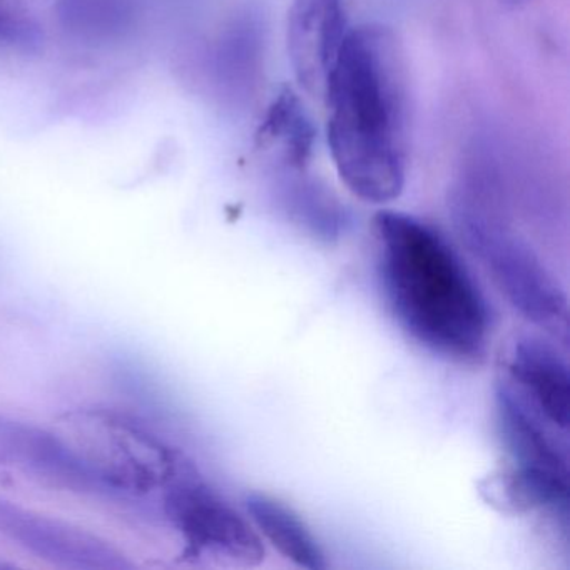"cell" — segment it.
Here are the masks:
<instances>
[{
    "label": "cell",
    "mask_w": 570,
    "mask_h": 570,
    "mask_svg": "<svg viewBox=\"0 0 570 570\" xmlns=\"http://www.w3.org/2000/svg\"><path fill=\"white\" fill-rule=\"evenodd\" d=\"M323 99L340 179L363 202H395L409 166V85L396 36L379 24L352 29Z\"/></svg>",
    "instance_id": "6da1fadb"
},
{
    "label": "cell",
    "mask_w": 570,
    "mask_h": 570,
    "mask_svg": "<svg viewBox=\"0 0 570 570\" xmlns=\"http://www.w3.org/2000/svg\"><path fill=\"white\" fill-rule=\"evenodd\" d=\"M379 273L399 325L439 355L476 358L489 335V309L472 276L439 232L415 216H375Z\"/></svg>",
    "instance_id": "7a4b0ae2"
},
{
    "label": "cell",
    "mask_w": 570,
    "mask_h": 570,
    "mask_svg": "<svg viewBox=\"0 0 570 570\" xmlns=\"http://www.w3.org/2000/svg\"><path fill=\"white\" fill-rule=\"evenodd\" d=\"M61 429L106 492L148 495L169 485L186 462L145 423L116 410H75L62 416Z\"/></svg>",
    "instance_id": "3957f363"
},
{
    "label": "cell",
    "mask_w": 570,
    "mask_h": 570,
    "mask_svg": "<svg viewBox=\"0 0 570 570\" xmlns=\"http://www.w3.org/2000/svg\"><path fill=\"white\" fill-rule=\"evenodd\" d=\"M453 209L463 243L510 305L537 325H566V293L530 243L473 195L460 196Z\"/></svg>",
    "instance_id": "277c9868"
},
{
    "label": "cell",
    "mask_w": 570,
    "mask_h": 570,
    "mask_svg": "<svg viewBox=\"0 0 570 570\" xmlns=\"http://www.w3.org/2000/svg\"><path fill=\"white\" fill-rule=\"evenodd\" d=\"M163 490L166 517L181 535L186 556L228 567H255L265 559V547L252 523L188 459Z\"/></svg>",
    "instance_id": "5b68a950"
},
{
    "label": "cell",
    "mask_w": 570,
    "mask_h": 570,
    "mask_svg": "<svg viewBox=\"0 0 570 570\" xmlns=\"http://www.w3.org/2000/svg\"><path fill=\"white\" fill-rule=\"evenodd\" d=\"M0 533L39 559L76 570H131L135 563L108 540L65 520L0 499Z\"/></svg>",
    "instance_id": "8992f818"
},
{
    "label": "cell",
    "mask_w": 570,
    "mask_h": 570,
    "mask_svg": "<svg viewBox=\"0 0 570 570\" xmlns=\"http://www.w3.org/2000/svg\"><path fill=\"white\" fill-rule=\"evenodd\" d=\"M495 402L503 442L517 472L569 492L567 432L540 415L507 380L497 386Z\"/></svg>",
    "instance_id": "52a82bcc"
},
{
    "label": "cell",
    "mask_w": 570,
    "mask_h": 570,
    "mask_svg": "<svg viewBox=\"0 0 570 570\" xmlns=\"http://www.w3.org/2000/svg\"><path fill=\"white\" fill-rule=\"evenodd\" d=\"M345 0H293L286 46L296 81L322 98L348 36Z\"/></svg>",
    "instance_id": "ba28073f"
},
{
    "label": "cell",
    "mask_w": 570,
    "mask_h": 570,
    "mask_svg": "<svg viewBox=\"0 0 570 570\" xmlns=\"http://www.w3.org/2000/svg\"><path fill=\"white\" fill-rule=\"evenodd\" d=\"M0 465L55 489L106 492L65 436L6 415H0Z\"/></svg>",
    "instance_id": "9c48e42d"
},
{
    "label": "cell",
    "mask_w": 570,
    "mask_h": 570,
    "mask_svg": "<svg viewBox=\"0 0 570 570\" xmlns=\"http://www.w3.org/2000/svg\"><path fill=\"white\" fill-rule=\"evenodd\" d=\"M507 382L557 429L567 432L570 413L569 366L556 346L537 336L513 345Z\"/></svg>",
    "instance_id": "30bf717a"
},
{
    "label": "cell",
    "mask_w": 570,
    "mask_h": 570,
    "mask_svg": "<svg viewBox=\"0 0 570 570\" xmlns=\"http://www.w3.org/2000/svg\"><path fill=\"white\" fill-rule=\"evenodd\" d=\"M245 505L256 529L282 556L303 569H326L315 537L289 507L265 493H249Z\"/></svg>",
    "instance_id": "8fae6325"
},
{
    "label": "cell",
    "mask_w": 570,
    "mask_h": 570,
    "mask_svg": "<svg viewBox=\"0 0 570 570\" xmlns=\"http://www.w3.org/2000/svg\"><path fill=\"white\" fill-rule=\"evenodd\" d=\"M256 139L259 148L278 156L293 168H303L308 163L315 128L305 106L292 89H285L269 106Z\"/></svg>",
    "instance_id": "7c38bea8"
},
{
    "label": "cell",
    "mask_w": 570,
    "mask_h": 570,
    "mask_svg": "<svg viewBox=\"0 0 570 570\" xmlns=\"http://www.w3.org/2000/svg\"><path fill=\"white\" fill-rule=\"evenodd\" d=\"M138 0H56V12L65 31L86 42L121 38L136 19Z\"/></svg>",
    "instance_id": "4fadbf2b"
},
{
    "label": "cell",
    "mask_w": 570,
    "mask_h": 570,
    "mask_svg": "<svg viewBox=\"0 0 570 570\" xmlns=\"http://www.w3.org/2000/svg\"><path fill=\"white\" fill-rule=\"evenodd\" d=\"M41 41V28L21 0H0V42L22 51H36Z\"/></svg>",
    "instance_id": "5bb4252c"
},
{
    "label": "cell",
    "mask_w": 570,
    "mask_h": 570,
    "mask_svg": "<svg viewBox=\"0 0 570 570\" xmlns=\"http://www.w3.org/2000/svg\"><path fill=\"white\" fill-rule=\"evenodd\" d=\"M502 2L509 8H519V6L525 4L527 0H502Z\"/></svg>",
    "instance_id": "9a60e30c"
},
{
    "label": "cell",
    "mask_w": 570,
    "mask_h": 570,
    "mask_svg": "<svg viewBox=\"0 0 570 570\" xmlns=\"http://www.w3.org/2000/svg\"><path fill=\"white\" fill-rule=\"evenodd\" d=\"M0 567H4V563H0Z\"/></svg>",
    "instance_id": "2e32d148"
}]
</instances>
